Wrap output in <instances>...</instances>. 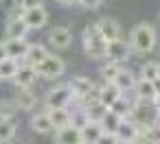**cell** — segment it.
<instances>
[{
    "instance_id": "6da1fadb",
    "label": "cell",
    "mask_w": 160,
    "mask_h": 144,
    "mask_svg": "<svg viewBox=\"0 0 160 144\" xmlns=\"http://www.w3.org/2000/svg\"><path fill=\"white\" fill-rule=\"evenodd\" d=\"M156 42H158V33L149 22L136 24L132 29V33H129V48L134 53H140V55L151 53L156 48Z\"/></svg>"
},
{
    "instance_id": "7a4b0ae2",
    "label": "cell",
    "mask_w": 160,
    "mask_h": 144,
    "mask_svg": "<svg viewBox=\"0 0 160 144\" xmlns=\"http://www.w3.org/2000/svg\"><path fill=\"white\" fill-rule=\"evenodd\" d=\"M81 42H83V53L88 59H105V46L108 42L101 37L97 24H90L81 31Z\"/></svg>"
},
{
    "instance_id": "3957f363",
    "label": "cell",
    "mask_w": 160,
    "mask_h": 144,
    "mask_svg": "<svg viewBox=\"0 0 160 144\" xmlns=\"http://www.w3.org/2000/svg\"><path fill=\"white\" fill-rule=\"evenodd\" d=\"M35 72H38V77H42V79H59L64 72H66V61L59 57V55H55V53H48L38 66H35Z\"/></svg>"
},
{
    "instance_id": "277c9868",
    "label": "cell",
    "mask_w": 160,
    "mask_h": 144,
    "mask_svg": "<svg viewBox=\"0 0 160 144\" xmlns=\"http://www.w3.org/2000/svg\"><path fill=\"white\" fill-rule=\"evenodd\" d=\"M75 103V96L68 87V83H59L55 87H51L44 96V105L46 109H53V107H70Z\"/></svg>"
},
{
    "instance_id": "5b68a950",
    "label": "cell",
    "mask_w": 160,
    "mask_h": 144,
    "mask_svg": "<svg viewBox=\"0 0 160 144\" xmlns=\"http://www.w3.org/2000/svg\"><path fill=\"white\" fill-rule=\"evenodd\" d=\"M27 33H29V26L22 20V9L16 7L13 11H9L5 22V39H27Z\"/></svg>"
},
{
    "instance_id": "8992f818",
    "label": "cell",
    "mask_w": 160,
    "mask_h": 144,
    "mask_svg": "<svg viewBox=\"0 0 160 144\" xmlns=\"http://www.w3.org/2000/svg\"><path fill=\"white\" fill-rule=\"evenodd\" d=\"M22 20H24V24L29 26V31H40V29H44L46 22H48V11H46L44 5L33 7V9H22Z\"/></svg>"
},
{
    "instance_id": "52a82bcc",
    "label": "cell",
    "mask_w": 160,
    "mask_h": 144,
    "mask_svg": "<svg viewBox=\"0 0 160 144\" xmlns=\"http://www.w3.org/2000/svg\"><path fill=\"white\" fill-rule=\"evenodd\" d=\"M129 55H132L129 42H125L123 37L112 39V42H108V46H105V59H108V61L123 63V61H127V57H129Z\"/></svg>"
},
{
    "instance_id": "ba28073f",
    "label": "cell",
    "mask_w": 160,
    "mask_h": 144,
    "mask_svg": "<svg viewBox=\"0 0 160 144\" xmlns=\"http://www.w3.org/2000/svg\"><path fill=\"white\" fill-rule=\"evenodd\" d=\"M46 42L55 50H66L72 44V33H70L68 26H53L48 31V35H46Z\"/></svg>"
},
{
    "instance_id": "9c48e42d",
    "label": "cell",
    "mask_w": 160,
    "mask_h": 144,
    "mask_svg": "<svg viewBox=\"0 0 160 144\" xmlns=\"http://www.w3.org/2000/svg\"><path fill=\"white\" fill-rule=\"evenodd\" d=\"M13 103H16L18 111H33L35 105H38V94L33 92V85L31 87H18L16 96H13Z\"/></svg>"
},
{
    "instance_id": "30bf717a",
    "label": "cell",
    "mask_w": 160,
    "mask_h": 144,
    "mask_svg": "<svg viewBox=\"0 0 160 144\" xmlns=\"http://www.w3.org/2000/svg\"><path fill=\"white\" fill-rule=\"evenodd\" d=\"M38 79H40V77H38V72H35L33 66L20 63L18 70H16V74H13V79H11V83H13L16 87H31V85H35Z\"/></svg>"
},
{
    "instance_id": "8fae6325",
    "label": "cell",
    "mask_w": 160,
    "mask_h": 144,
    "mask_svg": "<svg viewBox=\"0 0 160 144\" xmlns=\"http://www.w3.org/2000/svg\"><path fill=\"white\" fill-rule=\"evenodd\" d=\"M81 142V129L75 124H64L59 129H55V144H77Z\"/></svg>"
},
{
    "instance_id": "7c38bea8",
    "label": "cell",
    "mask_w": 160,
    "mask_h": 144,
    "mask_svg": "<svg viewBox=\"0 0 160 144\" xmlns=\"http://www.w3.org/2000/svg\"><path fill=\"white\" fill-rule=\"evenodd\" d=\"M97 29H99V33H101V37H103L105 42L118 39V37L123 35L121 24H118L116 20H112V18H101V20L97 22Z\"/></svg>"
},
{
    "instance_id": "4fadbf2b",
    "label": "cell",
    "mask_w": 160,
    "mask_h": 144,
    "mask_svg": "<svg viewBox=\"0 0 160 144\" xmlns=\"http://www.w3.org/2000/svg\"><path fill=\"white\" fill-rule=\"evenodd\" d=\"M134 96H136V100H142V103H153V98H156V90H153V83L151 81H147V79H136V85H134Z\"/></svg>"
},
{
    "instance_id": "5bb4252c",
    "label": "cell",
    "mask_w": 160,
    "mask_h": 144,
    "mask_svg": "<svg viewBox=\"0 0 160 144\" xmlns=\"http://www.w3.org/2000/svg\"><path fill=\"white\" fill-rule=\"evenodd\" d=\"M121 94H123V92H121V90H118L112 81H103V85L99 87V96H97V100L110 109V105H112V103H114Z\"/></svg>"
},
{
    "instance_id": "9a60e30c",
    "label": "cell",
    "mask_w": 160,
    "mask_h": 144,
    "mask_svg": "<svg viewBox=\"0 0 160 144\" xmlns=\"http://www.w3.org/2000/svg\"><path fill=\"white\" fill-rule=\"evenodd\" d=\"M138 133H140L138 127H136L129 118H121V122H118V127H116V131H114V135L118 137V142H127V144H129Z\"/></svg>"
},
{
    "instance_id": "2e32d148",
    "label": "cell",
    "mask_w": 160,
    "mask_h": 144,
    "mask_svg": "<svg viewBox=\"0 0 160 144\" xmlns=\"http://www.w3.org/2000/svg\"><path fill=\"white\" fill-rule=\"evenodd\" d=\"M5 50H7V57L11 59H24L27 50H29V42L27 39H5Z\"/></svg>"
},
{
    "instance_id": "e0dca14e",
    "label": "cell",
    "mask_w": 160,
    "mask_h": 144,
    "mask_svg": "<svg viewBox=\"0 0 160 144\" xmlns=\"http://www.w3.org/2000/svg\"><path fill=\"white\" fill-rule=\"evenodd\" d=\"M29 127H31V131H35V133H40V135H46V133L53 131V124H51L46 111H42V114H33L31 120H29Z\"/></svg>"
},
{
    "instance_id": "ac0fdd59",
    "label": "cell",
    "mask_w": 160,
    "mask_h": 144,
    "mask_svg": "<svg viewBox=\"0 0 160 144\" xmlns=\"http://www.w3.org/2000/svg\"><path fill=\"white\" fill-rule=\"evenodd\" d=\"M112 83H114L123 94H127V92H132V90H134V85H136V77H134V72H129V70H123V68H121Z\"/></svg>"
},
{
    "instance_id": "d6986e66",
    "label": "cell",
    "mask_w": 160,
    "mask_h": 144,
    "mask_svg": "<svg viewBox=\"0 0 160 144\" xmlns=\"http://www.w3.org/2000/svg\"><path fill=\"white\" fill-rule=\"evenodd\" d=\"M46 114H48V120H51V124H53V131L70 122V111H68V107H53V109H46Z\"/></svg>"
},
{
    "instance_id": "ffe728a7",
    "label": "cell",
    "mask_w": 160,
    "mask_h": 144,
    "mask_svg": "<svg viewBox=\"0 0 160 144\" xmlns=\"http://www.w3.org/2000/svg\"><path fill=\"white\" fill-rule=\"evenodd\" d=\"M46 55H48V48H46V46H42V44H29V50H27V55H24L22 61L35 68Z\"/></svg>"
},
{
    "instance_id": "44dd1931",
    "label": "cell",
    "mask_w": 160,
    "mask_h": 144,
    "mask_svg": "<svg viewBox=\"0 0 160 144\" xmlns=\"http://www.w3.org/2000/svg\"><path fill=\"white\" fill-rule=\"evenodd\" d=\"M101 133H103V129H101V124H99V122L88 120V122L81 127V140H83V142H88V144H94V142L101 137Z\"/></svg>"
},
{
    "instance_id": "7402d4cb",
    "label": "cell",
    "mask_w": 160,
    "mask_h": 144,
    "mask_svg": "<svg viewBox=\"0 0 160 144\" xmlns=\"http://www.w3.org/2000/svg\"><path fill=\"white\" fill-rule=\"evenodd\" d=\"M16 137V120L0 118V144H9Z\"/></svg>"
},
{
    "instance_id": "603a6c76",
    "label": "cell",
    "mask_w": 160,
    "mask_h": 144,
    "mask_svg": "<svg viewBox=\"0 0 160 144\" xmlns=\"http://www.w3.org/2000/svg\"><path fill=\"white\" fill-rule=\"evenodd\" d=\"M18 66H20L18 59H11V57L0 59V81H11L16 70H18Z\"/></svg>"
},
{
    "instance_id": "cb8c5ba5",
    "label": "cell",
    "mask_w": 160,
    "mask_h": 144,
    "mask_svg": "<svg viewBox=\"0 0 160 144\" xmlns=\"http://www.w3.org/2000/svg\"><path fill=\"white\" fill-rule=\"evenodd\" d=\"M136 100H127V96H118L112 105H110V111H114L116 116H121V118H125L127 114H129V109H132V105H134Z\"/></svg>"
},
{
    "instance_id": "d4e9b609",
    "label": "cell",
    "mask_w": 160,
    "mask_h": 144,
    "mask_svg": "<svg viewBox=\"0 0 160 144\" xmlns=\"http://www.w3.org/2000/svg\"><path fill=\"white\" fill-rule=\"evenodd\" d=\"M118 122H121V116H116L114 111H105L103 114V118L99 120V124H101V129L103 131H108V133H114L116 131V127H118Z\"/></svg>"
},
{
    "instance_id": "484cf974",
    "label": "cell",
    "mask_w": 160,
    "mask_h": 144,
    "mask_svg": "<svg viewBox=\"0 0 160 144\" xmlns=\"http://www.w3.org/2000/svg\"><path fill=\"white\" fill-rule=\"evenodd\" d=\"M83 109H86V114H88V120H92V122H99V120L103 118V114L108 111V107H105V105H101L99 100H94V103L86 105Z\"/></svg>"
},
{
    "instance_id": "4316f807",
    "label": "cell",
    "mask_w": 160,
    "mask_h": 144,
    "mask_svg": "<svg viewBox=\"0 0 160 144\" xmlns=\"http://www.w3.org/2000/svg\"><path fill=\"white\" fill-rule=\"evenodd\" d=\"M118 70H121V63H114V61H105V63L101 66L99 74H101V79H103V81H114V77L118 74Z\"/></svg>"
},
{
    "instance_id": "83f0119b",
    "label": "cell",
    "mask_w": 160,
    "mask_h": 144,
    "mask_svg": "<svg viewBox=\"0 0 160 144\" xmlns=\"http://www.w3.org/2000/svg\"><path fill=\"white\" fill-rule=\"evenodd\" d=\"M140 133L149 140V142H153V144H160V127L156 124V122H149V124H145L142 129H140Z\"/></svg>"
},
{
    "instance_id": "f1b7e54d",
    "label": "cell",
    "mask_w": 160,
    "mask_h": 144,
    "mask_svg": "<svg viewBox=\"0 0 160 144\" xmlns=\"http://www.w3.org/2000/svg\"><path fill=\"white\" fill-rule=\"evenodd\" d=\"M156 77H158V61H145L140 66V79L153 81Z\"/></svg>"
},
{
    "instance_id": "f546056e",
    "label": "cell",
    "mask_w": 160,
    "mask_h": 144,
    "mask_svg": "<svg viewBox=\"0 0 160 144\" xmlns=\"http://www.w3.org/2000/svg\"><path fill=\"white\" fill-rule=\"evenodd\" d=\"M16 114H18V107H16L13 98L0 100V118H13L16 120Z\"/></svg>"
},
{
    "instance_id": "4dcf8cb0",
    "label": "cell",
    "mask_w": 160,
    "mask_h": 144,
    "mask_svg": "<svg viewBox=\"0 0 160 144\" xmlns=\"http://www.w3.org/2000/svg\"><path fill=\"white\" fill-rule=\"evenodd\" d=\"M86 122H88V114H86V109H83V107H81L77 114H70V124H75V127H79V129H81Z\"/></svg>"
},
{
    "instance_id": "1f68e13d",
    "label": "cell",
    "mask_w": 160,
    "mask_h": 144,
    "mask_svg": "<svg viewBox=\"0 0 160 144\" xmlns=\"http://www.w3.org/2000/svg\"><path fill=\"white\" fill-rule=\"evenodd\" d=\"M94 144H118V137H116L114 133H108V131H103V133H101V137H99Z\"/></svg>"
},
{
    "instance_id": "d6a6232c",
    "label": "cell",
    "mask_w": 160,
    "mask_h": 144,
    "mask_svg": "<svg viewBox=\"0 0 160 144\" xmlns=\"http://www.w3.org/2000/svg\"><path fill=\"white\" fill-rule=\"evenodd\" d=\"M77 2H79L83 9H88V11H94V9H99V7L103 5V0H77Z\"/></svg>"
},
{
    "instance_id": "836d02e7",
    "label": "cell",
    "mask_w": 160,
    "mask_h": 144,
    "mask_svg": "<svg viewBox=\"0 0 160 144\" xmlns=\"http://www.w3.org/2000/svg\"><path fill=\"white\" fill-rule=\"evenodd\" d=\"M129 144H153V142H149V140H147V137H145L142 133H138V135H136V137H134V140H132Z\"/></svg>"
},
{
    "instance_id": "e575fe53",
    "label": "cell",
    "mask_w": 160,
    "mask_h": 144,
    "mask_svg": "<svg viewBox=\"0 0 160 144\" xmlns=\"http://www.w3.org/2000/svg\"><path fill=\"white\" fill-rule=\"evenodd\" d=\"M151 83H153V90H156V96H158V94H160V77H156Z\"/></svg>"
},
{
    "instance_id": "d590c367",
    "label": "cell",
    "mask_w": 160,
    "mask_h": 144,
    "mask_svg": "<svg viewBox=\"0 0 160 144\" xmlns=\"http://www.w3.org/2000/svg\"><path fill=\"white\" fill-rule=\"evenodd\" d=\"M55 2H59V5H64V7H70V5L77 2V0H55Z\"/></svg>"
},
{
    "instance_id": "8d00e7d4",
    "label": "cell",
    "mask_w": 160,
    "mask_h": 144,
    "mask_svg": "<svg viewBox=\"0 0 160 144\" xmlns=\"http://www.w3.org/2000/svg\"><path fill=\"white\" fill-rule=\"evenodd\" d=\"M7 57V50H5V42H0V59Z\"/></svg>"
},
{
    "instance_id": "74e56055",
    "label": "cell",
    "mask_w": 160,
    "mask_h": 144,
    "mask_svg": "<svg viewBox=\"0 0 160 144\" xmlns=\"http://www.w3.org/2000/svg\"><path fill=\"white\" fill-rule=\"evenodd\" d=\"M151 122H156V124H158V127H160V109H158V114H156V118H153V120H151Z\"/></svg>"
},
{
    "instance_id": "f35d334b",
    "label": "cell",
    "mask_w": 160,
    "mask_h": 144,
    "mask_svg": "<svg viewBox=\"0 0 160 144\" xmlns=\"http://www.w3.org/2000/svg\"><path fill=\"white\" fill-rule=\"evenodd\" d=\"M153 105H156V109H160V94L153 98Z\"/></svg>"
},
{
    "instance_id": "ab89813d",
    "label": "cell",
    "mask_w": 160,
    "mask_h": 144,
    "mask_svg": "<svg viewBox=\"0 0 160 144\" xmlns=\"http://www.w3.org/2000/svg\"><path fill=\"white\" fill-rule=\"evenodd\" d=\"M158 77H160V63H158Z\"/></svg>"
},
{
    "instance_id": "60d3db41",
    "label": "cell",
    "mask_w": 160,
    "mask_h": 144,
    "mask_svg": "<svg viewBox=\"0 0 160 144\" xmlns=\"http://www.w3.org/2000/svg\"><path fill=\"white\" fill-rule=\"evenodd\" d=\"M77 144H88V142H83V140H81V142H77Z\"/></svg>"
},
{
    "instance_id": "b9f144b4",
    "label": "cell",
    "mask_w": 160,
    "mask_h": 144,
    "mask_svg": "<svg viewBox=\"0 0 160 144\" xmlns=\"http://www.w3.org/2000/svg\"><path fill=\"white\" fill-rule=\"evenodd\" d=\"M118 144H127V142H118Z\"/></svg>"
}]
</instances>
